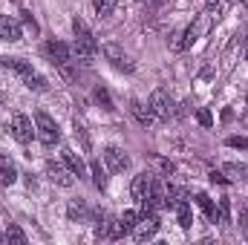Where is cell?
I'll list each match as a JSON object with an SVG mask.
<instances>
[{"instance_id": "obj_16", "label": "cell", "mask_w": 248, "mask_h": 245, "mask_svg": "<svg viewBox=\"0 0 248 245\" xmlns=\"http://www.w3.org/2000/svg\"><path fill=\"white\" fill-rule=\"evenodd\" d=\"M61 159H63V165L69 168V173H72V176H78V179H81V176L87 173L84 162H81V159H78V156H75V153H72L69 147H63V150H61Z\"/></svg>"}, {"instance_id": "obj_15", "label": "cell", "mask_w": 248, "mask_h": 245, "mask_svg": "<svg viewBox=\"0 0 248 245\" xmlns=\"http://www.w3.org/2000/svg\"><path fill=\"white\" fill-rule=\"evenodd\" d=\"M185 202H187V190L185 187H176V184H168V187H165V208L176 211V208L185 205Z\"/></svg>"}, {"instance_id": "obj_28", "label": "cell", "mask_w": 248, "mask_h": 245, "mask_svg": "<svg viewBox=\"0 0 248 245\" xmlns=\"http://www.w3.org/2000/svg\"><path fill=\"white\" fill-rule=\"evenodd\" d=\"M75 138L81 141V147H84V150H90V147H93V144H90V136H87V130H84L78 122H75Z\"/></svg>"}, {"instance_id": "obj_24", "label": "cell", "mask_w": 248, "mask_h": 245, "mask_svg": "<svg viewBox=\"0 0 248 245\" xmlns=\"http://www.w3.org/2000/svg\"><path fill=\"white\" fill-rule=\"evenodd\" d=\"M93 3H95L98 17H107V15H113V9H116V0H93Z\"/></svg>"}, {"instance_id": "obj_9", "label": "cell", "mask_w": 248, "mask_h": 245, "mask_svg": "<svg viewBox=\"0 0 248 245\" xmlns=\"http://www.w3.org/2000/svg\"><path fill=\"white\" fill-rule=\"evenodd\" d=\"M104 162H107V168H110L113 173H124V170L130 168V156L124 153L122 147H116V144L104 147Z\"/></svg>"}, {"instance_id": "obj_19", "label": "cell", "mask_w": 248, "mask_h": 245, "mask_svg": "<svg viewBox=\"0 0 248 245\" xmlns=\"http://www.w3.org/2000/svg\"><path fill=\"white\" fill-rule=\"evenodd\" d=\"M15 179H17V170L12 165V159L9 156H0V184H12Z\"/></svg>"}, {"instance_id": "obj_2", "label": "cell", "mask_w": 248, "mask_h": 245, "mask_svg": "<svg viewBox=\"0 0 248 245\" xmlns=\"http://www.w3.org/2000/svg\"><path fill=\"white\" fill-rule=\"evenodd\" d=\"M0 66H3V69H12L15 75H20L23 84H26L29 90H35V92H44V90L49 87L46 78H44L41 72H35L29 61H20V58H0Z\"/></svg>"}, {"instance_id": "obj_26", "label": "cell", "mask_w": 248, "mask_h": 245, "mask_svg": "<svg viewBox=\"0 0 248 245\" xmlns=\"http://www.w3.org/2000/svg\"><path fill=\"white\" fill-rule=\"evenodd\" d=\"M176 214H179V225H182V228L187 231V228H190V222H193V216H190V208H187V202L176 208Z\"/></svg>"}, {"instance_id": "obj_22", "label": "cell", "mask_w": 248, "mask_h": 245, "mask_svg": "<svg viewBox=\"0 0 248 245\" xmlns=\"http://www.w3.org/2000/svg\"><path fill=\"white\" fill-rule=\"evenodd\" d=\"M93 95H95V101H98L104 110H110V113L116 110V107H113V98H110V92H107L104 87H95V92H93Z\"/></svg>"}, {"instance_id": "obj_31", "label": "cell", "mask_w": 248, "mask_h": 245, "mask_svg": "<svg viewBox=\"0 0 248 245\" xmlns=\"http://www.w3.org/2000/svg\"><path fill=\"white\" fill-rule=\"evenodd\" d=\"M196 122L202 124V127H211L214 119H211V113H208V110H199V113H196Z\"/></svg>"}, {"instance_id": "obj_39", "label": "cell", "mask_w": 248, "mask_h": 245, "mask_svg": "<svg viewBox=\"0 0 248 245\" xmlns=\"http://www.w3.org/2000/svg\"><path fill=\"white\" fill-rule=\"evenodd\" d=\"M237 3H243V0H237Z\"/></svg>"}, {"instance_id": "obj_37", "label": "cell", "mask_w": 248, "mask_h": 245, "mask_svg": "<svg viewBox=\"0 0 248 245\" xmlns=\"http://www.w3.org/2000/svg\"><path fill=\"white\" fill-rule=\"evenodd\" d=\"M205 3H208V9H217V6H219L222 0H205Z\"/></svg>"}, {"instance_id": "obj_38", "label": "cell", "mask_w": 248, "mask_h": 245, "mask_svg": "<svg viewBox=\"0 0 248 245\" xmlns=\"http://www.w3.org/2000/svg\"><path fill=\"white\" fill-rule=\"evenodd\" d=\"M0 243H3V237H0Z\"/></svg>"}, {"instance_id": "obj_3", "label": "cell", "mask_w": 248, "mask_h": 245, "mask_svg": "<svg viewBox=\"0 0 248 245\" xmlns=\"http://www.w3.org/2000/svg\"><path fill=\"white\" fill-rule=\"evenodd\" d=\"M44 55L61 69V75L66 81L75 78V75H72V52H69V46H66L63 41H49V44H44Z\"/></svg>"}, {"instance_id": "obj_8", "label": "cell", "mask_w": 248, "mask_h": 245, "mask_svg": "<svg viewBox=\"0 0 248 245\" xmlns=\"http://www.w3.org/2000/svg\"><path fill=\"white\" fill-rule=\"evenodd\" d=\"M101 55L113 63L116 69H122V72H133V61L124 55V49L119 46V44H104V46H101Z\"/></svg>"}, {"instance_id": "obj_34", "label": "cell", "mask_w": 248, "mask_h": 245, "mask_svg": "<svg viewBox=\"0 0 248 245\" xmlns=\"http://www.w3.org/2000/svg\"><path fill=\"white\" fill-rule=\"evenodd\" d=\"M20 15H23V23H26V26H29L32 32H38V23L32 20V15H29V12H20Z\"/></svg>"}, {"instance_id": "obj_23", "label": "cell", "mask_w": 248, "mask_h": 245, "mask_svg": "<svg viewBox=\"0 0 248 245\" xmlns=\"http://www.w3.org/2000/svg\"><path fill=\"white\" fill-rule=\"evenodd\" d=\"M107 214L104 211H95V237H107Z\"/></svg>"}, {"instance_id": "obj_33", "label": "cell", "mask_w": 248, "mask_h": 245, "mask_svg": "<svg viewBox=\"0 0 248 245\" xmlns=\"http://www.w3.org/2000/svg\"><path fill=\"white\" fill-rule=\"evenodd\" d=\"M170 38H173V41H170V49H173V52H182V32H173Z\"/></svg>"}, {"instance_id": "obj_20", "label": "cell", "mask_w": 248, "mask_h": 245, "mask_svg": "<svg viewBox=\"0 0 248 245\" xmlns=\"http://www.w3.org/2000/svg\"><path fill=\"white\" fill-rule=\"evenodd\" d=\"M90 173H93V184H95L98 190L107 187V170L101 168V162H90Z\"/></svg>"}, {"instance_id": "obj_10", "label": "cell", "mask_w": 248, "mask_h": 245, "mask_svg": "<svg viewBox=\"0 0 248 245\" xmlns=\"http://www.w3.org/2000/svg\"><path fill=\"white\" fill-rule=\"evenodd\" d=\"M150 184H153V176L144 170V173H136L133 176V184H130V193H133V199L139 202V205H144L147 202V196H150Z\"/></svg>"}, {"instance_id": "obj_27", "label": "cell", "mask_w": 248, "mask_h": 245, "mask_svg": "<svg viewBox=\"0 0 248 245\" xmlns=\"http://www.w3.org/2000/svg\"><path fill=\"white\" fill-rule=\"evenodd\" d=\"M231 216V202L228 199H219V211H217V222H228Z\"/></svg>"}, {"instance_id": "obj_25", "label": "cell", "mask_w": 248, "mask_h": 245, "mask_svg": "<svg viewBox=\"0 0 248 245\" xmlns=\"http://www.w3.org/2000/svg\"><path fill=\"white\" fill-rule=\"evenodd\" d=\"M6 240H9V243L23 245V243H26V234H23V231H20L17 225H9V228H6Z\"/></svg>"}, {"instance_id": "obj_6", "label": "cell", "mask_w": 248, "mask_h": 245, "mask_svg": "<svg viewBox=\"0 0 248 245\" xmlns=\"http://www.w3.org/2000/svg\"><path fill=\"white\" fill-rule=\"evenodd\" d=\"M147 107L153 110V116L159 119V122H168L170 116H173V101H170V95H168V90H153V95H150V101H147Z\"/></svg>"}, {"instance_id": "obj_1", "label": "cell", "mask_w": 248, "mask_h": 245, "mask_svg": "<svg viewBox=\"0 0 248 245\" xmlns=\"http://www.w3.org/2000/svg\"><path fill=\"white\" fill-rule=\"evenodd\" d=\"M72 32H75V58L81 63H93V58L98 55V44H95L93 32L87 29V23L81 17L72 20Z\"/></svg>"}, {"instance_id": "obj_7", "label": "cell", "mask_w": 248, "mask_h": 245, "mask_svg": "<svg viewBox=\"0 0 248 245\" xmlns=\"http://www.w3.org/2000/svg\"><path fill=\"white\" fill-rule=\"evenodd\" d=\"M12 133H15V138L20 141V144H29L38 133H35V124L29 116H23V113H15L12 116Z\"/></svg>"}, {"instance_id": "obj_12", "label": "cell", "mask_w": 248, "mask_h": 245, "mask_svg": "<svg viewBox=\"0 0 248 245\" xmlns=\"http://www.w3.org/2000/svg\"><path fill=\"white\" fill-rule=\"evenodd\" d=\"M46 176L52 179L55 184H61V187H72V173H69V168H63L58 162H46Z\"/></svg>"}, {"instance_id": "obj_21", "label": "cell", "mask_w": 248, "mask_h": 245, "mask_svg": "<svg viewBox=\"0 0 248 245\" xmlns=\"http://www.w3.org/2000/svg\"><path fill=\"white\" fill-rule=\"evenodd\" d=\"M196 205H199V211H202L208 219H217V208H214V202H211L208 193H196Z\"/></svg>"}, {"instance_id": "obj_17", "label": "cell", "mask_w": 248, "mask_h": 245, "mask_svg": "<svg viewBox=\"0 0 248 245\" xmlns=\"http://www.w3.org/2000/svg\"><path fill=\"white\" fill-rule=\"evenodd\" d=\"M222 173H225L228 179H234V182H248V165L246 162H228V165L222 168Z\"/></svg>"}, {"instance_id": "obj_13", "label": "cell", "mask_w": 248, "mask_h": 245, "mask_svg": "<svg viewBox=\"0 0 248 245\" xmlns=\"http://www.w3.org/2000/svg\"><path fill=\"white\" fill-rule=\"evenodd\" d=\"M205 29H208V17H196V23H190L185 32H182V49H190Z\"/></svg>"}, {"instance_id": "obj_40", "label": "cell", "mask_w": 248, "mask_h": 245, "mask_svg": "<svg viewBox=\"0 0 248 245\" xmlns=\"http://www.w3.org/2000/svg\"><path fill=\"white\" fill-rule=\"evenodd\" d=\"M139 3H141V0H139Z\"/></svg>"}, {"instance_id": "obj_30", "label": "cell", "mask_w": 248, "mask_h": 245, "mask_svg": "<svg viewBox=\"0 0 248 245\" xmlns=\"http://www.w3.org/2000/svg\"><path fill=\"white\" fill-rule=\"evenodd\" d=\"M156 165H159V170H162L165 176H170V173L176 170V165H173V162H168V159H156Z\"/></svg>"}, {"instance_id": "obj_18", "label": "cell", "mask_w": 248, "mask_h": 245, "mask_svg": "<svg viewBox=\"0 0 248 245\" xmlns=\"http://www.w3.org/2000/svg\"><path fill=\"white\" fill-rule=\"evenodd\" d=\"M66 216H69V222H87L90 211H87V205H84L81 199H72V202L66 205Z\"/></svg>"}, {"instance_id": "obj_32", "label": "cell", "mask_w": 248, "mask_h": 245, "mask_svg": "<svg viewBox=\"0 0 248 245\" xmlns=\"http://www.w3.org/2000/svg\"><path fill=\"white\" fill-rule=\"evenodd\" d=\"M211 182H214V184H228L231 179H228L222 170H214V173H211Z\"/></svg>"}, {"instance_id": "obj_5", "label": "cell", "mask_w": 248, "mask_h": 245, "mask_svg": "<svg viewBox=\"0 0 248 245\" xmlns=\"http://www.w3.org/2000/svg\"><path fill=\"white\" fill-rule=\"evenodd\" d=\"M156 231H159V214L156 211H141V216H139V222L133 228V240L136 243H147V240L156 237Z\"/></svg>"}, {"instance_id": "obj_14", "label": "cell", "mask_w": 248, "mask_h": 245, "mask_svg": "<svg viewBox=\"0 0 248 245\" xmlns=\"http://www.w3.org/2000/svg\"><path fill=\"white\" fill-rule=\"evenodd\" d=\"M130 113L136 116V122L141 124V127H150V124H156V122H159V119L153 116V110H150L147 104H141V101H136V98L130 101Z\"/></svg>"}, {"instance_id": "obj_35", "label": "cell", "mask_w": 248, "mask_h": 245, "mask_svg": "<svg viewBox=\"0 0 248 245\" xmlns=\"http://www.w3.org/2000/svg\"><path fill=\"white\" fill-rule=\"evenodd\" d=\"M240 225H243V231H246V237H248V208L240 211Z\"/></svg>"}, {"instance_id": "obj_4", "label": "cell", "mask_w": 248, "mask_h": 245, "mask_svg": "<svg viewBox=\"0 0 248 245\" xmlns=\"http://www.w3.org/2000/svg\"><path fill=\"white\" fill-rule=\"evenodd\" d=\"M35 133H38V138H41L44 147H55L61 141V130H58L55 119L49 113H44V110L35 113Z\"/></svg>"}, {"instance_id": "obj_11", "label": "cell", "mask_w": 248, "mask_h": 245, "mask_svg": "<svg viewBox=\"0 0 248 245\" xmlns=\"http://www.w3.org/2000/svg\"><path fill=\"white\" fill-rule=\"evenodd\" d=\"M23 38V29L15 17L9 15H0V41H9V44H17Z\"/></svg>"}, {"instance_id": "obj_29", "label": "cell", "mask_w": 248, "mask_h": 245, "mask_svg": "<svg viewBox=\"0 0 248 245\" xmlns=\"http://www.w3.org/2000/svg\"><path fill=\"white\" fill-rule=\"evenodd\" d=\"M225 144L228 147H237V150H248V138H243V136H228Z\"/></svg>"}, {"instance_id": "obj_36", "label": "cell", "mask_w": 248, "mask_h": 245, "mask_svg": "<svg viewBox=\"0 0 248 245\" xmlns=\"http://www.w3.org/2000/svg\"><path fill=\"white\" fill-rule=\"evenodd\" d=\"M165 6V0H150V9H162Z\"/></svg>"}]
</instances>
